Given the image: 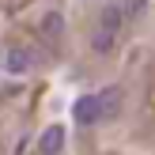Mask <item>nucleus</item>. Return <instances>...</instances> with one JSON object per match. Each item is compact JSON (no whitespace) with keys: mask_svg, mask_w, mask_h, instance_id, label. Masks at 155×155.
<instances>
[{"mask_svg":"<svg viewBox=\"0 0 155 155\" xmlns=\"http://www.w3.org/2000/svg\"><path fill=\"white\" fill-rule=\"evenodd\" d=\"M61 148H64V129L61 125H49L42 136H38V151L42 155H61Z\"/></svg>","mask_w":155,"mask_h":155,"instance_id":"obj_3","label":"nucleus"},{"mask_svg":"<svg viewBox=\"0 0 155 155\" xmlns=\"http://www.w3.org/2000/svg\"><path fill=\"white\" fill-rule=\"evenodd\" d=\"M30 68H34V53H30V49L15 45V49L4 53V72H8V76H27Z\"/></svg>","mask_w":155,"mask_h":155,"instance_id":"obj_1","label":"nucleus"},{"mask_svg":"<svg viewBox=\"0 0 155 155\" xmlns=\"http://www.w3.org/2000/svg\"><path fill=\"white\" fill-rule=\"evenodd\" d=\"M102 27L106 30H117L121 27V8H106V12H102Z\"/></svg>","mask_w":155,"mask_h":155,"instance_id":"obj_7","label":"nucleus"},{"mask_svg":"<svg viewBox=\"0 0 155 155\" xmlns=\"http://www.w3.org/2000/svg\"><path fill=\"white\" fill-rule=\"evenodd\" d=\"M114 38H117V30L98 27L95 34H91V49H95V53H110V49H114Z\"/></svg>","mask_w":155,"mask_h":155,"instance_id":"obj_6","label":"nucleus"},{"mask_svg":"<svg viewBox=\"0 0 155 155\" xmlns=\"http://www.w3.org/2000/svg\"><path fill=\"white\" fill-rule=\"evenodd\" d=\"M98 114L102 117H117V110H121V87H106V91H98Z\"/></svg>","mask_w":155,"mask_h":155,"instance_id":"obj_4","label":"nucleus"},{"mask_svg":"<svg viewBox=\"0 0 155 155\" xmlns=\"http://www.w3.org/2000/svg\"><path fill=\"white\" fill-rule=\"evenodd\" d=\"M61 34H64V15H61V12H45L42 38H45V42H61Z\"/></svg>","mask_w":155,"mask_h":155,"instance_id":"obj_5","label":"nucleus"},{"mask_svg":"<svg viewBox=\"0 0 155 155\" xmlns=\"http://www.w3.org/2000/svg\"><path fill=\"white\" fill-rule=\"evenodd\" d=\"M72 117H76V125H95L102 114H98V98L95 95H80L76 98V106H72Z\"/></svg>","mask_w":155,"mask_h":155,"instance_id":"obj_2","label":"nucleus"}]
</instances>
